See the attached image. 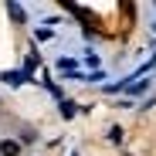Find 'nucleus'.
Instances as JSON below:
<instances>
[{
	"label": "nucleus",
	"mask_w": 156,
	"mask_h": 156,
	"mask_svg": "<svg viewBox=\"0 0 156 156\" xmlns=\"http://www.w3.org/2000/svg\"><path fill=\"white\" fill-rule=\"evenodd\" d=\"M0 156H20V143L17 139H4L0 143Z\"/></svg>",
	"instance_id": "1"
}]
</instances>
